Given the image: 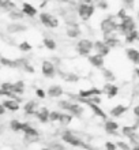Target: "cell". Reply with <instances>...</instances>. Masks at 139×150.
<instances>
[{
	"label": "cell",
	"instance_id": "34",
	"mask_svg": "<svg viewBox=\"0 0 139 150\" xmlns=\"http://www.w3.org/2000/svg\"><path fill=\"white\" fill-rule=\"evenodd\" d=\"M48 149L51 150H66V146L63 143L57 142V141H52V142L48 143Z\"/></svg>",
	"mask_w": 139,
	"mask_h": 150
},
{
	"label": "cell",
	"instance_id": "3",
	"mask_svg": "<svg viewBox=\"0 0 139 150\" xmlns=\"http://www.w3.org/2000/svg\"><path fill=\"white\" fill-rule=\"evenodd\" d=\"M115 18L116 16L109 15V16H107L105 19L101 21V23H99V29H101V32H102L104 34H112V33L117 32V29H119V23L116 22Z\"/></svg>",
	"mask_w": 139,
	"mask_h": 150
},
{
	"label": "cell",
	"instance_id": "23",
	"mask_svg": "<svg viewBox=\"0 0 139 150\" xmlns=\"http://www.w3.org/2000/svg\"><path fill=\"white\" fill-rule=\"evenodd\" d=\"M28 28L22 23H8L7 25V32L11 33V34H16V33H22L26 32Z\"/></svg>",
	"mask_w": 139,
	"mask_h": 150
},
{
	"label": "cell",
	"instance_id": "26",
	"mask_svg": "<svg viewBox=\"0 0 139 150\" xmlns=\"http://www.w3.org/2000/svg\"><path fill=\"white\" fill-rule=\"evenodd\" d=\"M57 72H60V75H61V78L66 81V82H68V83H76L78 81H79V76L75 74V72H61V71H57Z\"/></svg>",
	"mask_w": 139,
	"mask_h": 150
},
{
	"label": "cell",
	"instance_id": "20",
	"mask_svg": "<svg viewBox=\"0 0 139 150\" xmlns=\"http://www.w3.org/2000/svg\"><path fill=\"white\" fill-rule=\"evenodd\" d=\"M63 94H64V90L60 85H52V86H49V89L47 91V96H49L51 98H57V97H60Z\"/></svg>",
	"mask_w": 139,
	"mask_h": 150
},
{
	"label": "cell",
	"instance_id": "35",
	"mask_svg": "<svg viewBox=\"0 0 139 150\" xmlns=\"http://www.w3.org/2000/svg\"><path fill=\"white\" fill-rule=\"evenodd\" d=\"M8 15H10L11 19H22L23 18V12L18 11V8H16V10H12V11L8 12Z\"/></svg>",
	"mask_w": 139,
	"mask_h": 150
},
{
	"label": "cell",
	"instance_id": "18",
	"mask_svg": "<svg viewBox=\"0 0 139 150\" xmlns=\"http://www.w3.org/2000/svg\"><path fill=\"white\" fill-rule=\"evenodd\" d=\"M1 105L6 108V111L16 112V111H19L20 109V104L18 103V101H15V100H12V98H6L3 103H1Z\"/></svg>",
	"mask_w": 139,
	"mask_h": 150
},
{
	"label": "cell",
	"instance_id": "21",
	"mask_svg": "<svg viewBox=\"0 0 139 150\" xmlns=\"http://www.w3.org/2000/svg\"><path fill=\"white\" fill-rule=\"evenodd\" d=\"M126 56H127V59L131 63L139 66V51L138 49H135V48H127L126 49Z\"/></svg>",
	"mask_w": 139,
	"mask_h": 150
},
{
	"label": "cell",
	"instance_id": "46",
	"mask_svg": "<svg viewBox=\"0 0 139 150\" xmlns=\"http://www.w3.org/2000/svg\"><path fill=\"white\" fill-rule=\"evenodd\" d=\"M121 1H123L124 6H126L124 8H132L134 7V1H135V0H121Z\"/></svg>",
	"mask_w": 139,
	"mask_h": 150
},
{
	"label": "cell",
	"instance_id": "36",
	"mask_svg": "<svg viewBox=\"0 0 139 150\" xmlns=\"http://www.w3.org/2000/svg\"><path fill=\"white\" fill-rule=\"evenodd\" d=\"M134 131H135V130H134V127H132V126H124V127H121V134H123L126 138H128V137H130Z\"/></svg>",
	"mask_w": 139,
	"mask_h": 150
},
{
	"label": "cell",
	"instance_id": "47",
	"mask_svg": "<svg viewBox=\"0 0 139 150\" xmlns=\"http://www.w3.org/2000/svg\"><path fill=\"white\" fill-rule=\"evenodd\" d=\"M98 7L102 8V10H107V8H108V3H107V1H104V0H98Z\"/></svg>",
	"mask_w": 139,
	"mask_h": 150
},
{
	"label": "cell",
	"instance_id": "6",
	"mask_svg": "<svg viewBox=\"0 0 139 150\" xmlns=\"http://www.w3.org/2000/svg\"><path fill=\"white\" fill-rule=\"evenodd\" d=\"M132 30H136V23H135V21H134L132 16L127 15L123 21L119 22V29H117V32H120L123 36H126L128 33H131Z\"/></svg>",
	"mask_w": 139,
	"mask_h": 150
},
{
	"label": "cell",
	"instance_id": "8",
	"mask_svg": "<svg viewBox=\"0 0 139 150\" xmlns=\"http://www.w3.org/2000/svg\"><path fill=\"white\" fill-rule=\"evenodd\" d=\"M95 8L93 4H79V7H78V15H79V18L82 21H89L90 18L93 16V14H94Z\"/></svg>",
	"mask_w": 139,
	"mask_h": 150
},
{
	"label": "cell",
	"instance_id": "15",
	"mask_svg": "<svg viewBox=\"0 0 139 150\" xmlns=\"http://www.w3.org/2000/svg\"><path fill=\"white\" fill-rule=\"evenodd\" d=\"M87 60H89V63L92 64L93 67L95 68H98V70H101V68H104V57L102 56H99L97 55V53H94V55H89L87 56Z\"/></svg>",
	"mask_w": 139,
	"mask_h": 150
},
{
	"label": "cell",
	"instance_id": "11",
	"mask_svg": "<svg viewBox=\"0 0 139 150\" xmlns=\"http://www.w3.org/2000/svg\"><path fill=\"white\" fill-rule=\"evenodd\" d=\"M101 94H104L102 89L90 87V89H80L79 93H78V97H80V98H92L94 96H101Z\"/></svg>",
	"mask_w": 139,
	"mask_h": 150
},
{
	"label": "cell",
	"instance_id": "24",
	"mask_svg": "<svg viewBox=\"0 0 139 150\" xmlns=\"http://www.w3.org/2000/svg\"><path fill=\"white\" fill-rule=\"evenodd\" d=\"M20 11L23 12V15H28V16H36L37 15V10L36 7H33L30 3H23L22 4V10Z\"/></svg>",
	"mask_w": 139,
	"mask_h": 150
},
{
	"label": "cell",
	"instance_id": "14",
	"mask_svg": "<svg viewBox=\"0 0 139 150\" xmlns=\"http://www.w3.org/2000/svg\"><path fill=\"white\" fill-rule=\"evenodd\" d=\"M49 113H51V111H49L47 107H41V108H38V111L36 112L34 116H36L37 120L40 123L45 124V123L49 122Z\"/></svg>",
	"mask_w": 139,
	"mask_h": 150
},
{
	"label": "cell",
	"instance_id": "5",
	"mask_svg": "<svg viewBox=\"0 0 139 150\" xmlns=\"http://www.w3.org/2000/svg\"><path fill=\"white\" fill-rule=\"evenodd\" d=\"M93 45H94V42H93L92 40L82 38V40H79V41L76 42L75 51H76V53H78V55L87 57V56L92 53V51H93Z\"/></svg>",
	"mask_w": 139,
	"mask_h": 150
},
{
	"label": "cell",
	"instance_id": "53",
	"mask_svg": "<svg viewBox=\"0 0 139 150\" xmlns=\"http://www.w3.org/2000/svg\"><path fill=\"white\" fill-rule=\"evenodd\" d=\"M131 150H139V143H138V145H135V146H132Z\"/></svg>",
	"mask_w": 139,
	"mask_h": 150
},
{
	"label": "cell",
	"instance_id": "7",
	"mask_svg": "<svg viewBox=\"0 0 139 150\" xmlns=\"http://www.w3.org/2000/svg\"><path fill=\"white\" fill-rule=\"evenodd\" d=\"M40 21L45 28H49V29L59 28V19H57L55 15L49 14V12H42V14H40Z\"/></svg>",
	"mask_w": 139,
	"mask_h": 150
},
{
	"label": "cell",
	"instance_id": "38",
	"mask_svg": "<svg viewBox=\"0 0 139 150\" xmlns=\"http://www.w3.org/2000/svg\"><path fill=\"white\" fill-rule=\"evenodd\" d=\"M128 139H130V142H131L132 146L138 145V143H139V134H138V131H134V132L128 137Z\"/></svg>",
	"mask_w": 139,
	"mask_h": 150
},
{
	"label": "cell",
	"instance_id": "41",
	"mask_svg": "<svg viewBox=\"0 0 139 150\" xmlns=\"http://www.w3.org/2000/svg\"><path fill=\"white\" fill-rule=\"evenodd\" d=\"M0 89H1V90H6V91H11L12 90V82H3L0 85Z\"/></svg>",
	"mask_w": 139,
	"mask_h": 150
},
{
	"label": "cell",
	"instance_id": "22",
	"mask_svg": "<svg viewBox=\"0 0 139 150\" xmlns=\"http://www.w3.org/2000/svg\"><path fill=\"white\" fill-rule=\"evenodd\" d=\"M128 111V107L127 105H123V104H117V105H115V107L112 108L111 111H109V113H111V116H113V117H121L126 112Z\"/></svg>",
	"mask_w": 139,
	"mask_h": 150
},
{
	"label": "cell",
	"instance_id": "58",
	"mask_svg": "<svg viewBox=\"0 0 139 150\" xmlns=\"http://www.w3.org/2000/svg\"><path fill=\"white\" fill-rule=\"evenodd\" d=\"M0 67H1V66H0Z\"/></svg>",
	"mask_w": 139,
	"mask_h": 150
},
{
	"label": "cell",
	"instance_id": "2",
	"mask_svg": "<svg viewBox=\"0 0 139 150\" xmlns=\"http://www.w3.org/2000/svg\"><path fill=\"white\" fill-rule=\"evenodd\" d=\"M59 107L61 108V109H64L67 113L72 115V116H76V117H80V116L85 113V108L82 104L71 103V101H68V100H61V101H59Z\"/></svg>",
	"mask_w": 139,
	"mask_h": 150
},
{
	"label": "cell",
	"instance_id": "12",
	"mask_svg": "<svg viewBox=\"0 0 139 150\" xmlns=\"http://www.w3.org/2000/svg\"><path fill=\"white\" fill-rule=\"evenodd\" d=\"M102 93L104 94H107V97L109 100H112V98H115L116 96L119 94V87L116 86V85H113V83L107 82L105 85H104V87H102Z\"/></svg>",
	"mask_w": 139,
	"mask_h": 150
},
{
	"label": "cell",
	"instance_id": "17",
	"mask_svg": "<svg viewBox=\"0 0 139 150\" xmlns=\"http://www.w3.org/2000/svg\"><path fill=\"white\" fill-rule=\"evenodd\" d=\"M38 108H40V104L37 103L36 100H30L23 105V112L26 115H36Z\"/></svg>",
	"mask_w": 139,
	"mask_h": 150
},
{
	"label": "cell",
	"instance_id": "4",
	"mask_svg": "<svg viewBox=\"0 0 139 150\" xmlns=\"http://www.w3.org/2000/svg\"><path fill=\"white\" fill-rule=\"evenodd\" d=\"M22 132L26 142H37L40 138V132L36 127H33L30 123H22Z\"/></svg>",
	"mask_w": 139,
	"mask_h": 150
},
{
	"label": "cell",
	"instance_id": "37",
	"mask_svg": "<svg viewBox=\"0 0 139 150\" xmlns=\"http://www.w3.org/2000/svg\"><path fill=\"white\" fill-rule=\"evenodd\" d=\"M32 44L29 42V41H22V42L19 44V49L22 52H30L32 51Z\"/></svg>",
	"mask_w": 139,
	"mask_h": 150
},
{
	"label": "cell",
	"instance_id": "19",
	"mask_svg": "<svg viewBox=\"0 0 139 150\" xmlns=\"http://www.w3.org/2000/svg\"><path fill=\"white\" fill-rule=\"evenodd\" d=\"M0 66H4L8 68H20L18 59H10L6 56H0Z\"/></svg>",
	"mask_w": 139,
	"mask_h": 150
},
{
	"label": "cell",
	"instance_id": "44",
	"mask_svg": "<svg viewBox=\"0 0 139 150\" xmlns=\"http://www.w3.org/2000/svg\"><path fill=\"white\" fill-rule=\"evenodd\" d=\"M105 149L107 150H117V146H116V143L113 142H105Z\"/></svg>",
	"mask_w": 139,
	"mask_h": 150
},
{
	"label": "cell",
	"instance_id": "29",
	"mask_svg": "<svg viewBox=\"0 0 139 150\" xmlns=\"http://www.w3.org/2000/svg\"><path fill=\"white\" fill-rule=\"evenodd\" d=\"M101 71H102V76H104V79H105L107 82L112 83L116 79V75L113 74V71L109 70V68H101Z\"/></svg>",
	"mask_w": 139,
	"mask_h": 150
},
{
	"label": "cell",
	"instance_id": "48",
	"mask_svg": "<svg viewBox=\"0 0 139 150\" xmlns=\"http://www.w3.org/2000/svg\"><path fill=\"white\" fill-rule=\"evenodd\" d=\"M132 112H134V116H135V117H139V105H135Z\"/></svg>",
	"mask_w": 139,
	"mask_h": 150
},
{
	"label": "cell",
	"instance_id": "13",
	"mask_svg": "<svg viewBox=\"0 0 139 150\" xmlns=\"http://www.w3.org/2000/svg\"><path fill=\"white\" fill-rule=\"evenodd\" d=\"M104 128H105V132H107V134H109V135H115V137H117V135H119L120 126L115 122V120H105Z\"/></svg>",
	"mask_w": 139,
	"mask_h": 150
},
{
	"label": "cell",
	"instance_id": "57",
	"mask_svg": "<svg viewBox=\"0 0 139 150\" xmlns=\"http://www.w3.org/2000/svg\"><path fill=\"white\" fill-rule=\"evenodd\" d=\"M138 19H139V12H138Z\"/></svg>",
	"mask_w": 139,
	"mask_h": 150
},
{
	"label": "cell",
	"instance_id": "10",
	"mask_svg": "<svg viewBox=\"0 0 139 150\" xmlns=\"http://www.w3.org/2000/svg\"><path fill=\"white\" fill-rule=\"evenodd\" d=\"M93 51H95V53H97V55L105 57V56H108L109 53H111V48L108 47V45L104 42L102 40H97V41H94Z\"/></svg>",
	"mask_w": 139,
	"mask_h": 150
},
{
	"label": "cell",
	"instance_id": "33",
	"mask_svg": "<svg viewBox=\"0 0 139 150\" xmlns=\"http://www.w3.org/2000/svg\"><path fill=\"white\" fill-rule=\"evenodd\" d=\"M10 128H11V131H14V132H19V131H22V122L14 119V120L10 122Z\"/></svg>",
	"mask_w": 139,
	"mask_h": 150
},
{
	"label": "cell",
	"instance_id": "25",
	"mask_svg": "<svg viewBox=\"0 0 139 150\" xmlns=\"http://www.w3.org/2000/svg\"><path fill=\"white\" fill-rule=\"evenodd\" d=\"M12 93L16 96H20L22 97V94L25 93V82L23 81H16V82L12 83Z\"/></svg>",
	"mask_w": 139,
	"mask_h": 150
},
{
	"label": "cell",
	"instance_id": "30",
	"mask_svg": "<svg viewBox=\"0 0 139 150\" xmlns=\"http://www.w3.org/2000/svg\"><path fill=\"white\" fill-rule=\"evenodd\" d=\"M42 45L47 48L48 51H56V47H57L55 42V40L49 38V37H45V38L42 40Z\"/></svg>",
	"mask_w": 139,
	"mask_h": 150
},
{
	"label": "cell",
	"instance_id": "31",
	"mask_svg": "<svg viewBox=\"0 0 139 150\" xmlns=\"http://www.w3.org/2000/svg\"><path fill=\"white\" fill-rule=\"evenodd\" d=\"M124 37H126V42H127V44H132V42H135V41H138L139 32H138V30H132L131 33L126 34Z\"/></svg>",
	"mask_w": 139,
	"mask_h": 150
},
{
	"label": "cell",
	"instance_id": "49",
	"mask_svg": "<svg viewBox=\"0 0 139 150\" xmlns=\"http://www.w3.org/2000/svg\"><path fill=\"white\" fill-rule=\"evenodd\" d=\"M4 113H6V108L1 105V103H0V116H4Z\"/></svg>",
	"mask_w": 139,
	"mask_h": 150
},
{
	"label": "cell",
	"instance_id": "42",
	"mask_svg": "<svg viewBox=\"0 0 139 150\" xmlns=\"http://www.w3.org/2000/svg\"><path fill=\"white\" fill-rule=\"evenodd\" d=\"M127 16V12H126V8H120L119 12H117V15H116V18H119L120 21H123L124 18Z\"/></svg>",
	"mask_w": 139,
	"mask_h": 150
},
{
	"label": "cell",
	"instance_id": "56",
	"mask_svg": "<svg viewBox=\"0 0 139 150\" xmlns=\"http://www.w3.org/2000/svg\"><path fill=\"white\" fill-rule=\"evenodd\" d=\"M60 1H68V0H60Z\"/></svg>",
	"mask_w": 139,
	"mask_h": 150
},
{
	"label": "cell",
	"instance_id": "43",
	"mask_svg": "<svg viewBox=\"0 0 139 150\" xmlns=\"http://www.w3.org/2000/svg\"><path fill=\"white\" fill-rule=\"evenodd\" d=\"M36 94L38 98H45L47 97V91L44 89H36Z\"/></svg>",
	"mask_w": 139,
	"mask_h": 150
},
{
	"label": "cell",
	"instance_id": "54",
	"mask_svg": "<svg viewBox=\"0 0 139 150\" xmlns=\"http://www.w3.org/2000/svg\"><path fill=\"white\" fill-rule=\"evenodd\" d=\"M40 150H51V149H48V147H42V149H40Z\"/></svg>",
	"mask_w": 139,
	"mask_h": 150
},
{
	"label": "cell",
	"instance_id": "40",
	"mask_svg": "<svg viewBox=\"0 0 139 150\" xmlns=\"http://www.w3.org/2000/svg\"><path fill=\"white\" fill-rule=\"evenodd\" d=\"M60 112H57V111H52L51 113H49V122H59V119H60Z\"/></svg>",
	"mask_w": 139,
	"mask_h": 150
},
{
	"label": "cell",
	"instance_id": "27",
	"mask_svg": "<svg viewBox=\"0 0 139 150\" xmlns=\"http://www.w3.org/2000/svg\"><path fill=\"white\" fill-rule=\"evenodd\" d=\"M66 34H67L68 38H76V37L80 36V29L79 26H68V29L66 30Z\"/></svg>",
	"mask_w": 139,
	"mask_h": 150
},
{
	"label": "cell",
	"instance_id": "32",
	"mask_svg": "<svg viewBox=\"0 0 139 150\" xmlns=\"http://www.w3.org/2000/svg\"><path fill=\"white\" fill-rule=\"evenodd\" d=\"M0 7L10 12V11H12V10H16V4L14 3V1H11V0H3V3H1Z\"/></svg>",
	"mask_w": 139,
	"mask_h": 150
},
{
	"label": "cell",
	"instance_id": "52",
	"mask_svg": "<svg viewBox=\"0 0 139 150\" xmlns=\"http://www.w3.org/2000/svg\"><path fill=\"white\" fill-rule=\"evenodd\" d=\"M135 75L139 78V67H136V68H135Z\"/></svg>",
	"mask_w": 139,
	"mask_h": 150
},
{
	"label": "cell",
	"instance_id": "1",
	"mask_svg": "<svg viewBox=\"0 0 139 150\" xmlns=\"http://www.w3.org/2000/svg\"><path fill=\"white\" fill-rule=\"evenodd\" d=\"M61 141L66 142L67 145H70V146H72V147H82V149H85V150L93 149L90 145L83 142L74 131H70V130H64L63 132H61Z\"/></svg>",
	"mask_w": 139,
	"mask_h": 150
},
{
	"label": "cell",
	"instance_id": "45",
	"mask_svg": "<svg viewBox=\"0 0 139 150\" xmlns=\"http://www.w3.org/2000/svg\"><path fill=\"white\" fill-rule=\"evenodd\" d=\"M89 101H92L93 104H97V105H99L101 104V96H94V97H92V98H87Z\"/></svg>",
	"mask_w": 139,
	"mask_h": 150
},
{
	"label": "cell",
	"instance_id": "16",
	"mask_svg": "<svg viewBox=\"0 0 139 150\" xmlns=\"http://www.w3.org/2000/svg\"><path fill=\"white\" fill-rule=\"evenodd\" d=\"M102 41L107 44L111 49H112V48L119 47V44H120V40L117 38V36H116L115 33H112V34H104Z\"/></svg>",
	"mask_w": 139,
	"mask_h": 150
},
{
	"label": "cell",
	"instance_id": "28",
	"mask_svg": "<svg viewBox=\"0 0 139 150\" xmlns=\"http://www.w3.org/2000/svg\"><path fill=\"white\" fill-rule=\"evenodd\" d=\"M72 117H74L72 115L67 113V112H64V113L60 115V119H59V122H57V123H60V126L67 127V126H70V124H71Z\"/></svg>",
	"mask_w": 139,
	"mask_h": 150
},
{
	"label": "cell",
	"instance_id": "51",
	"mask_svg": "<svg viewBox=\"0 0 139 150\" xmlns=\"http://www.w3.org/2000/svg\"><path fill=\"white\" fill-rule=\"evenodd\" d=\"M3 131H4V126L3 124H0V134H3Z\"/></svg>",
	"mask_w": 139,
	"mask_h": 150
},
{
	"label": "cell",
	"instance_id": "55",
	"mask_svg": "<svg viewBox=\"0 0 139 150\" xmlns=\"http://www.w3.org/2000/svg\"><path fill=\"white\" fill-rule=\"evenodd\" d=\"M1 3H3V0H0V6H1Z\"/></svg>",
	"mask_w": 139,
	"mask_h": 150
},
{
	"label": "cell",
	"instance_id": "50",
	"mask_svg": "<svg viewBox=\"0 0 139 150\" xmlns=\"http://www.w3.org/2000/svg\"><path fill=\"white\" fill-rule=\"evenodd\" d=\"M93 1H95V0H82V3L85 4H93Z\"/></svg>",
	"mask_w": 139,
	"mask_h": 150
},
{
	"label": "cell",
	"instance_id": "39",
	"mask_svg": "<svg viewBox=\"0 0 139 150\" xmlns=\"http://www.w3.org/2000/svg\"><path fill=\"white\" fill-rule=\"evenodd\" d=\"M116 146H117V149H120V150H131L132 149V147L130 146V143L123 142V141H117V142H116Z\"/></svg>",
	"mask_w": 139,
	"mask_h": 150
},
{
	"label": "cell",
	"instance_id": "9",
	"mask_svg": "<svg viewBox=\"0 0 139 150\" xmlns=\"http://www.w3.org/2000/svg\"><path fill=\"white\" fill-rule=\"evenodd\" d=\"M41 72H42V75H44L45 78H55L56 74H57V70H56V67L53 66V63L52 62H49V60H44L42 62V64H41Z\"/></svg>",
	"mask_w": 139,
	"mask_h": 150
}]
</instances>
